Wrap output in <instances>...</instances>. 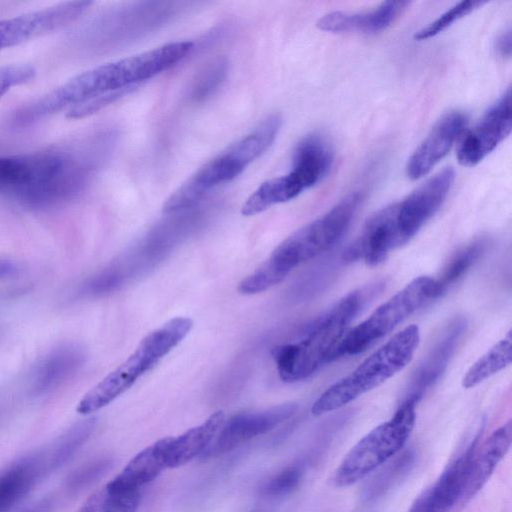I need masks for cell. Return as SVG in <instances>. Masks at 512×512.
I'll return each instance as SVG.
<instances>
[{"mask_svg":"<svg viewBox=\"0 0 512 512\" xmlns=\"http://www.w3.org/2000/svg\"><path fill=\"white\" fill-rule=\"evenodd\" d=\"M94 133L37 151L0 156V194L43 207L77 196L91 182L110 143Z\"/></svg>","mask_w":512,"mask_h":512,"instance_id":"cell-1","label":"cell"},{"mask_svg":"<svg viewBox=\"0 0 512 512\" xmlns=\"http://www.w3.org/2000/svg\"><path fill=\"white\" fill-rule=\"evenodd\" d=\"M192 49L190 41L171 42L91 68L36 99L35 111L44 119L73 108L95 113L139 83L181 62Z\"/></svg>","mask_w":512,"mask_h":512,"instance_id":"cell-2","label":"cell"},{"mask_svg":"<svg viewBox=\"0 0 512 512\" xmlns=\"http://www.w3.org/2000/svg\"><path fill=\"white\" fill-rule=\"evenodd\" d=\"M369 293L365 288L351 291L311 321L296 341L275 347L272 355L279 377L284 382H298L335 360L338 345Z\"/></svg>","mask_w":512,"mask_h":512,"instance_id":"cell-3","label":"cell"},{"mask_svg":"<svg viewBox=\"0 0 512 512\" xmlns=\"http://www.w3.org/2000/svg\"><path fill=\"white\" fill-rule=\"evenodd\" d=\"M362 201L361 193H351L326 213L288 236L252 272L255 286L267 290L284 280L300 264L332 248L348 230Z\"/></svg>","mask_w":512,"mask_h":512,"instance_id":"cell-4","label":"cell"},{"mask_svg":"<svg viewBox=\"0 0 512 512\" xmlns=\"http://www.w3.org/2000/svg\"><path fill=\"white\" fill-rule=\"evenodd\" d=\"M281 122L278 114L268 116L250 133L206 162L169 196L163 204V212L175 213L187 209L215 187L240 175L249 164L271 147Z\"/></svg>","mask_w":512,"mask_h":512,"instance_id":"cell-5","label":"cell"},{"mask_svg":"<svg viewBox=\"0 0 512 512\" xmlns=\"http://www.w3.org/2000/svg\"><path fill=\"white\" fill-rule=\"evenodd\" d=\"M419 342L416 325L397 332L348 375L329 386L313 403L312 414L320 416L340 409L383 384L410 363Z\"/></svg>","mask_w":512,"mask_h":512,"instance_id":"cell-6","label":"cell"},{"mask_svg":"<svg viewBox=\"0 0 512 512\" xmlns=\"http://www.w3.org/2000/svg\"><path fill=\"white\" fill-rule=\"evenodd\" d=\"M192 326L190 318L178 316L148 333L122 364L80 399L76 411L81 415H89L110 404L176 347Z\"/></svg>","mask_w":512,"mask_h":512,"instance_id":"cell-7","label":"cell"},{"mask_svg":"<svg viewBox=\"0 0 512 512\" xmlns=\"http://www.w3.org/2000/svg\"><path fill=\"white\" fill-rule=\"evenodd\" d=\"M416 407V402L402 400L391 419L363 436L336 469L334 485L351 486L394 457L406 444L414 428Z\"/></svg>","mask_w":512,"mask_h":512,"instance_id":"cell-8","label":"cell"},{"mask_svg":"<svg viewBox=\"0 0 512 512\" xmlns=\"http://www.w3.org/2000/svg\"><path fill=\"white\" fill-rule=\"evenodd\" d=\"M432 299L435 279L426 275L414 278L347 331L335 351V359L366 351Z\"/></svg>","mask_w":512,"mask_h":512,"instance_id":"cell-9","label":"cell"},{"mask_svg":"<svg viewBox=\"0 0 512 512\" xmlns=\"http://www.w3.org/2000/svg\"><path fill=\"white\" fill-rule=\"evenodd\" d=\"M451 167L441 170L401 201L391 204L401 246L408 243L437 213L454 182Z\"/></svg>","mask_w":512,"mask_h":512,"instance_id":"cell-10","label":"cell"},{"mask_svg":"<svg viewBox=\"0 0 512 512\" xmlns=\"http://www.w3.org/2000/svg\"><path fill=\"white\" fill-rule=\"evenodd\" d=\"M92 4L90 1H65L0 20V51L72 24Z\"/></svg>","mask_w":512,"mask_h":512,"instance_id":"cell-11","label":"cell"},{"mask_svg":"<svg viewBox=\"0 0 512 512\" xmlns=\"http://www.w3.org/2000/svg\"><path fill=\"white\" fill-rule=\"evenodd\" d=\"M297 408L296 403L288 402L261 411L236 414L224 421L218 434L202 455L219 456L259 435L266 434L290 419Z\"/></svg>","mask_w":512,"mask_h":512,"instance_id":"cell-12","label":"cell"},{"mask_svg":"<svg viewBox=\"0 0 512 512\" xmlns=\"http://www.w3.org/2000/svg\"><path fill=\"white\" fill-rule=\"evenodd\" d=\"M511 123V96L508 89L465 135L458 148V162L466 167L477 165L510 134Z\"/></svg>","mask_w":512,"mask_h":512,"instance_id":"cell-13","label":"cell"},{"mask_svg":"<svg viewBox=\"0 0 512 512\" xmlns=\"http://www.w3.org/2000/svg\"><path fill=\"white\" fill-rule=\"evenodd\" d=\"M479 437L454 459L438 480L412 504L408 512H450L461 503Z\"/></svg>","mask_w":512,"mask_h":512,"instance_id":"cell-14","label":"cell"},{"mask_svg":"<svg viewBox=\"0 0 512 512\" xmlns=\"http://www.w3.org/2000/svg\"><path fill=\"white\" fill-rule=\"evenodd\" d=\"M467 323L463 317L451 320L437 341L416 368L402 400L417 404L424 394L439 380L458 347Z\"/></svg>","mask_w":512,"mask_h":512,"instance_id":"cell-15","label":"cell"},{"mask_svg":"<svg viewBox=\"0 0 512 512\" xmlns=\"http://www.w3.org/2000/svg\"><path fill=\"white\" fill-rule=\"evenodd\" d=\"M466 124L467 117L461 111L443 115L409 157L406 165L408 178L417 180L428 174L448 154Z\"/></svg>","mask_w":512,"mask_h":512,"instance_id":"cell-16","label":"cell"},{"mask_svg":"<svg viewBox=\"0 0 512 512\" xmlns=\"http://www.w3.org/2000/svg\"><path fill=\"white\" fill-rule=\"evenodd\" d=\"M333 164V151L320 134L304 137L296 146L292 168L283 178L295 197L320 182Z\"/></svg>","mask_w":512,"mask_h":512,"instance_id":"cell-17","label":"cell"},{"mask_svg":"<svg viewBox=\"0 0 512 512\" xmlns=\"http://www.w3.org/2000/svg\"><path fill=\"white\" fill-rule=\"evenodd\" d=\"M409 4L408 1H386L370 11H334L323 15L317 27L332 33H377L388 28Z\"/></svg>","mask_w":512,"mask_h":512,"instance_id":"cell-18","label":"cell"},{"mask_svg":"<svg viewBox=\"0 0 512 512\" xmlns=\"http://www.w3.org/2000/svg\"><path fill=\"white\" fill-rule=\"evenodd\" d=\"M53 472L45 449L33 452L0 472V512H8L43 477Z\"/></svg>","mask_w":512,"mask_h":512,"instance_id":"cell-19","label":"cell"},{"mask_svg":"<svg viewBox=\"0 0 512 512\" xmlns=\"http://www.w3.org/2000/svg\"><path fill=\"white\" fill-rule=\"evenodd\" d=\"M225 421V414L219 410L211 414L201 424L184 433L167 437L165 464L167 468H177L190 462L212 443Z\"/></svg>","mask_w":512,"mask_h":512,"instance_id":"cell-20","label":"cell"},{"mask_svg":"<svg viewBox=\"0 0 512 512\" xmlns=\"http://www.w3.org/2000/svg\"><path fill=\"white\" fill-rule=\"evenodd\" d=\"M512 422L509 420L496 429L473 458L462 501L470 500L486 484L499 462L510 449Z\"/></svg>","mask_w":512,"mask_h":512,"instance_id":"cell-21","label":"cell"},{"mask_svg":"<svg viewBox=\"0 0 512 512\" xmlns=\"http://www.w3.org/2000/svg\"><path fill=\"white\" fill-rule=\"evenodd\" d=\"M167 437L159 439L137 453L124 469L107 484L117 491H140L145 484L155 480L165 464Z\"/></svg>","mask_w":512,"mask_h":512,"instance_id":"cell-22","label":"cell"},{"mask_svg":"<svg viewBox=\"0 0 512 512\" xmlns=\"http://www.w3.org/2000/svg\"><path fill=\"white\" fill-rule=\"evenodd\" d=\"M490 245L489 239L479 237L460 247L448 260L435 279V299L455 285L481 259Z\"/></svg>","mask_w":512,"mask_h":512,"instance_id":"cell-23","label":"cell"},{"mask_svg":"<svg viewBox=\"0 0 512 512\" xmlns=\"http://www.w3.org/2000/svg\"><path fill=\"white\" fill-rule=\"evenodd\" d=\"M511 359L512 337L509 330L504 338L495 343L469 367L462 379V386L470 389L479 385L509 366Z\"/></svg>","mask_w":512,"mask_h":512,"instance_id":"cell-24","label":"cell"},{"mask_svg":"<svg viewBox=\"0 0 512 512\" xmlns=\"http://www.w3.org/2000/svg\"><path fill=\"white\" fill-rule=\"evenodd\" d=\"M140 491H117L108 484L94 492L77 512H136Z\"/></svg>","mask_w":512,"mask_h":512,"instance_id":"cell-25","label":"cell"},{"mask_svg":"<svg viewBox=\"0 0 512 512\" xmlns=\"http://www.w3.org/2000/svg\"><path fill=\"white\" fill-rule=\"evenodd\" d=\"M414 461V451L412 449L404 451L367 484L363 491V498L366 501H373L381 497L399 478L410 471Z\"/></svg>","mask_w":512,"mask_h":512,"instance_id":"cell-26","label":"cell"},{"mask_svg":"<svg viewBox=\"0 0 512 512\" xmlns=\"http://www.w3.org/2000/svg\"><path fill=\"white\" fill-rule=\"evenodd\" d=\"M486 2L483 1H461L446 10L439 17H437L434 21L429 23L426 27L417 31L414 35V39L417 41L427 40L432 38L449 26H451L455 21L461 19L462 17L470 14L475 9L480 8Z\"/></svg>","mask_w":512,"mask_h":512,"instance_id":"cell-27","label":"cell"},{"mask_svg":"<svg viewBox=\"0 0 512 512\" xmlns=\"http://www.w3.org/2000/svg\"><path fill=\"white\" fill-rule=\"evenodd\" d=\"M228 69V63L224 58H218L210 63L198 76L192 90L191 98L202 101L209 97L224 80Z\"/></svg>","mask_w":512,"mask_h":512,"instance_id":"cell-28","label":"cell"},{"mask_svg":"<svg viewBox=\"0 0 512 512\" xmlns=\"http://www.w3.org/2000/svg\"><path fill=\"white\" fill-rule=\"evenodd\" d=\"M303 470L300 466H289L275 475L264 487V493L281 497L293 492L300 484Z\"/></svg>","mask_w":512,"mask_h":512,"instance_id":"cell-29","label":"cell"},{"mask_svg":"<svg viewBox=\"0 0 512 512\" xmlns=\"http://www.w3.org/2000/svg\"><path fill=\"white\" fill-rule=\"evenodd\" d=\"M36 69L29 64H9L0 66V98L13 87L30 82Z\"/></svg>","mask_w":512,"mask_h":512,"instance_id":"cell-30","label":"cell"},{"mask_svg":"<svg viewBox=\"0 0 512 512\" xmlns=\"http://www.w3.org/2000/svg\"><path fill=\"white\" fill-rule=\"evenodd\" d=\"M106 465V462H97L75 473L69 481L70 487L72 489H80V487L85 486L97 478L105 470Z\"/></svg>","mask_w":512,"mask_h":512,"instance_id":"cell-31","label":"cell"},{"mask_svg":"<svg viewBox=\"0 0 512 512\" xmlns=\"http://www.w3.org/2000/svg\"><path fill=\"white\" fill-rule=\"evenodd\" d=\"M494 49L501 58H509L511 55V30L502 32L495 40Z\"/></svg>","mask_w":512,"mask_h":512,"instance_id":"cell-32","label":"cell"},{"mask_svg":"<svg viewBox=\"0 0 512 512\" xmlns=\"http://www.w3.org/2000/svg\"><path fill=\"white\" fill-rule=\"evenodd\" d=\"M16 272V265L8 259L0 258V279L7 278Z\"/></svg>","mask_w":512,"mask_h":512,"instance_id":"cell-33","label":"cell"},{"mask_svg":"<svg viewBox=\"0 0 512 512\" xmlns=\"http://www.w3.org/2000/svg\"><path fill=\"white\" fill-rule=\"evenodd\" d=\"M49 505L48 502H40L37 505L23 511V512H47Z\"/></svg>","mask_w":512,"mask_h":512,"instance_id":"cell-34","label":"cell"}]
</instances>
